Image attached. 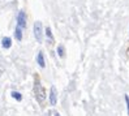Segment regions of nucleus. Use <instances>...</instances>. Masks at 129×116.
I'll list each match as a JSON object with an SVG mask.
<instances>
[{
  "label": "nucleus",
  "instance_id": "0eeeda50",
  "mask_svg": "<svg viewBox=\"0 0 129 116\" xmlns=\"http://www.w3.org/2000/svg\"><path fill=\"white\" fill-rule=\"evenodd\" d=\"M22 27H20L18 25L16 26V29H14V38H16L17 42H22V38H24V33H22Z\"/></svg>",
  "mask_w": 129,
  "mask_h": 116
},
{
  "label": "nucleus",
  "instance_id": "423d86ee",
  "mask_svg": "<svg viewBox=\"0 0 129 116\" xmlns=\"http://www.w3.org/2000/svg\"><path fill=\"white\" fill-rule=\"evenodd\" d=\"M2 47H3V50H9L12 47V38L11 37H3Z\"/></svg>",
  "mask_w": 129,
  "mask_h": 116
},
{
  "label": "nucleus",
  "instance_id": "1a4fd4ad",
  "mask_svg": "<svg viewBox=\"0 0 129 116\" xmlns=\"http://www.w3.org/2000/svg\"><path fill=\"white\" fill-rule=\"evenodd\" d=\"M44 34H46L47 39L50 43H54V35H52V32H51V27L50 26H46L44 27Z\"/></svg>",
  "mask_w": 129,
  "mask_h": 116
},
{
  "label": "nucleus",
  "instance_id": "f257e3e1",
  "mask_svg": "<svg viewBox=\"0 0 129 116\" xmlns=\"http://www.w3.org/2000/svg\"><path fill=\"white\" fill-rule=\"evenodd\" d=\"M33 93H34V95H35L37 102L39 103L41 106H43L44 100H46V98H47V94H46V89H44V86L42 85V82H41V80H39V76H38V74L34 76Z\"/></svg>",
  "mask_w": 129,
  "mask_h": 116
},
{
  "label": "nucleus",
  "instance_id": "f03ea898",
  "mask_svg": "<svg viewBox=\"0 0 129 116\" xmlns=\"http://www.w3.org/2000/svg\"><path fill=\"white\" fill-rule=\"evenodd\" d=\"M33 30H34V38L37 39V42L42 43L43 42V35H44V27L42 25V22L41 21H35L34 26H33Z\"/></svg>",
  "mask_w": 129,
  "mask_h": 116
},
{
  "label": "nucleus",
  "instance_id": "9b49d317",
  "mask_svg": "<svg viewBox=\"0 0 129 116\" xmlns=\"http://www.w3.org/2000/svg\"><path fill=\"white\" fill-rule=\"evenodd\" d=\"M124 99H125V104H126V112H128V116H129V95L125 94Z\"/></svg>",
  "mask_w": 129,
  "mask_h": 116
},
{
  "label": "nucleus",
  "instance_id": "39448f33",
  "mask_svg": "<svg viewBox=\"0 0 129 116\" xmlns=\"http://www.w3.org/2000/svg\"><path fill=\"white\" fill-rule=\"evenodd\" d=\"M35 60H37V64H38V67H39V68H42V69L46 68V57H44V52L42 50L38 51Z\"/></svg>",
  "mask_w": 129,
  "mask_h": 116
},
{
  "label": "nucleus",
  "instance_id": "20e7f679",
  "mask_svg": "<svg viewBox=\"0 0 129 116\" xmlns=\"http://www.w3.org/2000/svg\"><path fill=\"white\" fill-rule=\"evenodd\" d=\"M48 102L52 107L57 104V89H56V86H51L50 94H48Z\"/></svg>",
  "mask_w": 129,
  "mask_h": 116
},
{
  "label": "nucleus",
  "instance_id": "7ed1b4c3",
  "mask_svg": "<svg viewBox=\"0 0 129 116\" xmlns=\"http://www.w3.org/2000/svg\"><path fill=\"white\" fill-rule=\"evenodd\" d=\"M17 25L22 29H25L27 25V17H26V13L24 9L18 11V13H17Z\"/></svg>",
  "mask_w": 129,
  "mask_h": 116
},
{
  "label": "nucleus",
  "instance_id": "6e6552de",
  "mask_svg": "<svg viewBox=\"0 0 129 116\" xmlns=\"http://www.w3.org/2000/svg\"><path fill=\"white\" fill-rule=\"evenodd\" d=\"M11 97L16 100V102H21L22 99H24V97H22V94L20 91H17V90H12L11 91Z\"/></svg>",
  "mask_w": 129,
  "mask_h": 116
},
{
  "label": "nucleus",
  "instance_id": "f8f14e48",
  "mask_svg": "<svg viewBox=\"0 0 129 116\" xmlns=\"http://www.w3.org/2000/svg\"><path fill=\"white\" fill-rule=\"evenodd\" d=\"M54 116H61V115H60L59 112H54Z\"/></svg>",
  "mask_w": 129,
  "mask_h": 116
},
{
  "label": "nucleus",
  "instance_id": "9d476101",
  "mask_svg": "<svg viewBox=\"0 0 129 116\" xmlns=\"http://www.w3.org/2000/svg\"><path fill=\"white\" fill-rule=\"evenodd\" d=\"M56 53H57V56H59L60 59H64V57H65V48H64L63 44H59V46H57Z\"/></svg>",
  "mask_w": 129,
  "mask_h": 116
}]
</instances>
